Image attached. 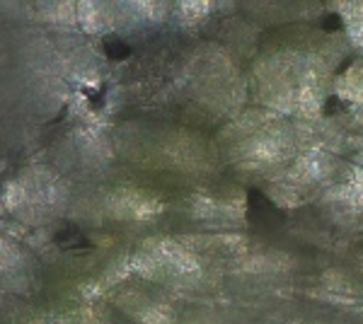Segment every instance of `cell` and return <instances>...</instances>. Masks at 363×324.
<instances>
[{"label":"cell","mask_w":363,"mask_h":324,"mask_svg":"<svg viewBox=\"0 0 363 324\" xmlns=\"http://www.w3.org/2000/svg\"><path fill=\"white\" fill-rule=\"evenodd\" d=\"M61 201L56 189V177L44 174V169H32L27 177L8 184L3 194L5 208L25 223H46L56 213V203Z\"/></svg>","instance_id":"6da1fadb"},{"label":"cell","mask_w":363,"mask_h":324,"mask_svg":"<svg viewBox=\"0 0 363 324\" xmlns=\"http://www.w3.org/2000/svg\"><path fill=\"white\" fill-rule=\"evenodd\" d=\"M20 267H22V252L13 242L0 238V279H10L15 271L20 274Z\"/></svg>","instance_id":"7a4b0ae2"}]
</instances>
